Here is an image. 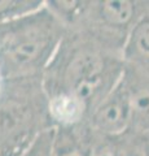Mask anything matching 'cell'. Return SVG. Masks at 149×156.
I'll return each mask as SVG.
<instances>
[{
  "instance_id": "cell-1",
  "label": "cell",
  "mask_w": 149,
  "mask_h": 156,
  "mask_svg": "<svg viewBox=\"0 0 149 156\" xmlns=\"http://www.w3.org/2000/svg\"><path fill=\"white\" fill-rule=\"evenodd\" d=\"M61 43V26L44 5L35 13L0 25V70L22 78L43 68Z\"/></svg>"
},
{
  "instance_id": "cell-2",
  "label": "cell",
  "mask_w": 149,
  "mask_h": 156,
  "mask_svg": "<svg viewBox=\"0 0 149 156\" xmlns=\"http://www.w3.org/2000/svg\"><path fill=\"white\" fill-rule=\"evenodd\" d=\"M131 119L130 92L122 77L113 91L91 112L88 122L95 135H114L131 128Z\"/></svg>"
},
{
  "instance_id": "cell-3",
  "label": "cell",
  "mask_w": 149,
  "mask_h": 156,
  "mask_svg": "<svg viewBox=\"0 0 149 156\" xmlns=\"http://www.w3.org/2000/svg\"><path fill=\"white\" fill-rule=\"evenodd\" d=\"M124 82L131 100V128L149 143V69L124 64Z\"/></svg>"
},
{
  "instance_id": "cell-4",
  "label": "cell",
  "mask_w": 149,
  "mask_h": 156,
  "mask_svg": "<svg viewBox=\"0 0 149 156\" xmlns=\"http://www.w3.org/2000/svg\"><path fill=\"white\" fill-rule=\"evenodd\" d=\"M92 156H149V143L132 129L114 135H95Z\"/></svg>"
},
{
  "instance_id": "cell-5",
  "label": "cell",
  "mask_w": 149,
  "mask_h": 156,
  "mask_svg": "<svg viewBox=\"0 0 149 156\" xmlns=\"http://www.w3.org/2000/svg\"><path fill=\"white\" fill-rule=\"evenodd\" d=\"M95 134L79 130L74 125H60L55 128L53 156H92Z\"/></svg>"
},
{
  "instance_id": "cell-6",
  "label": "cell",
  "mask_w": 149,
  "mask_h": 156,
  "mask_svg": "<svg viewBox=\"0 0 149 156\" xmlns=\"http://www.w3.org/2000/svg\"><path fill=\"white\" fill-rule=\"evenodd\" d=\"M124 64L149 69V11L139 20L123 50Z\"/></svg>"
},
{
  "instance_id": "cell-7",
  "label": "cell",
  "mask_w": 149,
  "mask_h": 156,
  "mask_svg": "<svg viewBox=\"0 0 149 156\" xmlns=\"http://www.w3.org/2000/svg\"><path fill=\"white\" fill-rule=\"evenodd\" d=\"M44 7L40 0H0V25L38 12Z\"/></svg>"
},
{
  "instance_id": "cell-8",
  "label": "cell",
  "mask_w": 149,
  "mask_h": 156,
  "mask_svg": "<svg viewBox=\"0 0 149 156\" xmlns=\"http://www.w3.org/2000/svg\"><path fill=\"white\" fill-rule=\"evenodd\" d=\"M55 128H47L35 136L18 156H53Z\"/></svg>"
}]
</instances>
